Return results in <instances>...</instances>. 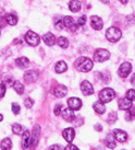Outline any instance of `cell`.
Segmentation results:
<instances>
[{"label":"cell","instance_id":"7a4b0ae2","mask_svg":"<svg viewBox=\"0 0 135 150\" xmlns=\"http://www.w3.org/2000/svg\"><path fill=\"white\" fill-rule=\"evenodd\" d=\"M115 92L110 88H105L99 92V101H101L102 103H108L115 99Z\"/></svg>","mask_w":135,"mask_h":150},{"label":"cell","instance_id":"484cf974","mask_svg":"<svg viewBox=\"0 0 135 150\" xmlns=\"http://www.w3.org/2000/svg\"><path fill=\"white\" fill-rule=\"evenodd\" d=\"M6 21H7V23H9L10 25H15L17 23V18L15 14L10 13V14H7V17H6Z\"/></svg>","mask_w":135,"mask_h":150},{"label":"cell","instance_id":"ac0fdd59","mask_svg":"<svg viewBox=\"0 0 135 150\" xmlns=\"http://www.w3.org/2000/svg\"><path fill=\"white\" fill-rule=\"evenodd\" d=\"M43 41L45 42L46 45L52 46L53 44H55V42H56V38H55V35H53L52 33L48 32V33H46L45 35L43 36Z\"/></svg>","mask_w":135,"mask_h":150},{"label":"cell","instance_id":"836d02e7","mask_svg":"<svg viewBox=\"0 0 135 150\" xmlns=\"http://www.w3.org/2000/svg\"><path fill=\"white\" fill-rule=\"evenodd\" d=\"M115 121H117V114H115V113L109 114V116H108V123H109V124H113Z\"/></svg>","mask_w":135,"mask_h":150},{"label":"cell","instance_id":"4dcf8cb0","mask_svg":"<svg viewBox=\"0 0 135 150\" xmlns=\"http://www.w3.org/2000/svg\"><path fill=\"white\" fill-rule=\"evenodd\" d=\"M55 25H56V29L59 30V31L63 30V28H64L63 20H62V19H57V20H56V23H55Z\"/></svg>","mask_w":135,"mask_h":150},{"label":"cell","instance_id":"30bf717a","mask_svg":"<svg viewBox=\"0 0 135 150\" xmlns=\"http://www.w3.org/2000/svg\"><path fill=\"white\" fill-rule=\"evenodd\" d=\"M68 105L71 110L73 111H76V110H80L81 106H82V101L78 99V98H71L68 100Z\"/></svg>","mask_w":135,"mask_h":150},{"label":"cell","instance_id":"f1b7e54d","mask_svg":"<svg viewBox=\"0 0 135 150\" xmlns=\"http://www.w3.org/2000/svg\"><path fill=\"white\" fill-rule=\"evenodd\" d=\"M57 42H58V45L60 46V47H62V48H66L69 46V41L66 38H63V36L58 38Z\"/></svg>","mask_w":135,"mask_h":150},{"label":"cell","instance_id":"f546056e","mask_svg":"<svg viewBox=\"0 0 135 150\" xmlns=\"http://www.w3.org/2000/svg\"><path fill=\"white\" fill-rule=\"evenodd\" d=\"M12 132L15 134V135H21V134H23V127H22L20 124H13Z\"/></svg>","mask_w":135,"mask_h":150},{"label":"cell","instance_id":"ba28073f","mask_svg":"<svg viewBox=\"0 0 135 150\" xmlns=\"http://www.w3.org/2000/svg\"><path fill=\"white\" fill-rule=\"evenodd\" d=\"M81 91L84 96H90L94 93V88L92 86L90 81L87 80H84L82 83H81Z\"/></svg>","mask_w":135,"mask_h":150},{"label":"cell","instance_id":"5bb4252c","mask_svg":"<svg viewBox=\"0 0 135 150\" xmlns=\"http://www.w3.org/2000/svg\"><path fill=\"white\" fill-rule=\"evenodd\" d=\"M132 108V101L129 100L127 98H122L119 100V108L122 111H127Z\"/></svg>","mask_w":135,"mask_h":150},{"label":"cell","instance_id":"8d00e7d4","mask_svg":"<svg viewBox=\"0 0 135 150\" xmlns=\"http://www.w3.org/2000/svg\"><path fill=\"white\" fill-rule=\"evenodd\" d=\"M12 112L14 113V114H19V112H20V105L17 104V103H13L12 104Z\"/></svg>","mask_w":135,"mask_h":150},{"label":"cell","instance_id":"d6a6232c","mask_svg":"<svg viewBox=\"0 0 135 150\" xmlns=\"http://www.w3.org/2000/svg\"><path fill=\"white\" fill-rule=\"evenodd\" d=\"M127 98L129 99V100L135 101V90L134 89H130V90L127 92Z\"/></svg>","mask_w":135,"mask_h":150},{"label":"cell","instance_id":"603a6c76","mask_svg":"<svg viewBox=\"0 0 135 150\" xmlns=\"http://www.w3.org/2000/svg\"><path fill=\"white\" fill-rule=\"evenodd\" d=\"M15 64H17V67L20 68H26V67L29 65V60L26 57H20L15 60Z\"/></svg>","mask_w":135,"mask_h":150},{"label":"cell","instance_id":"74e56055","mask_svg":"<svg viewBox=\"0 0 135 150\" xmlns=\"http://www.w3.org/2000/svg\"><path fill=\"white\" fill-rule=\"evenodd\" d=\"M61 110H62V106L60 104H57L56 105V108L53 110V113L56 114V115H59L60 113H61Z\"/></svg>","mask_w":135,"mask_h":150},{"label":"cell","instance_id":"277c9868","mask_svg":"<svg viewBox=\"0 0 135 150\" xmlns=\"http://www.w3.org/2000/svg\"><path fill=\"white\" fill-rule=\"evenodd\" d=\"M109 57H110V53L107 50H104V48L97 50L94 54V59L97 63H104V62L108 60Z\"/></svg>","mask_w":135,"mask_h":150},{"label":"cell","instance_id":"4316f807","mask_svg":"<svg viewBox=\"0 0 135 150\" xmlns=\"http://www.w3.org/2000/svg\"><path fill=\"white\" fill-rule=\"evenodd\" d=\"M13 88H14V90H15L19 94H23V93H24V86L21 83L20 81H14V82H13Z\"/></svg>","mask_w":135,"mask_h":150},{"label":"cell","instance_id":"681fc988","mask_svg":"<svg viewBox=\"0 0 135 150\" xmlns=\"http://www.w3.org/2000/svg\"><path fill=\"white\" fill-rule=\"evenodd\" d=\"M95 150H104V149H101V147H99V148H96Z\"/></svg>","mask_w":135,"mask_h":150},{"label":"cell","instance_id":"52a82bcc","mask_svg":"<svg viewBox=\"0 0 135 150\" xmlns=\"http://www.w3.org/2000/svg\"><path fill=\"white\" fill-rule=\"evenodd\" d=\"M131 70H132V65L130 63L125 62V63H123L121 66L119 67L118 74L121 78H127V76L130 75Z\"/></svg>","mask_w":135,"mask_h":150},{"label":"cell","instance_id":"bcb514c9","mask_svg":"<svg viewBox=\"0 0 135 150\" xmlns=\"http://www.w3.org/2000/svg\"><path fill=\"white\" fill-rule=\"evenodd\" d=\"M119 1H120L121 4H127V1H129V0H119Z\"/></svg>","mask_w":135,"mask_h":150},{"label":"cell","instance_id":"e575fe53","mask_svg":"<svg viewBox=\"0 0 135 150\" xmlns=\"http://www.w3.org/2000/svg\"><path fill=\"white\" fill-rule=\"evenodd\" d=\"M33 104H34L33 99H31V98H27V99H25V101H24L25 108H32V106H33Z\"/></svg>","mask_w":135,"mask_h":150},{"label":"cell","instance_id":"83f0119b","mask_svg":"<svg viewBox=\"0 0 135 150\" xmlns=\"http://www.w3.org/2000/svg\"><path fill=\"white\" fill-rule=\"evenodd\" d=\"M135 117V108H131L127 110V114H125V120L127 121H132Z\"/></svg>","mask_w":135,"mask_h":150},{"label":"cell","instance_id":"5b68a950","mask_svg":"<svg viewBox=\"0 0 135 150\" xmlns=\"http://www.w3.org/2000/svg\"><path fill=\"white\" fill-rule=\"evenodd\" d=\"M25 41H26V43H27L29 45L37 46L39 44L41 38H39V35H37L35 32L29 31V32H26V34H25Z\"/></svg>","mask_w":135,"mask_h":150},{"label":"cell","instance_id":"8992f818","mask_svg":"<svg viewBox=\"0 0 135 150\" xmlns=\"http://www.w3.org/2000/svg\"><path fill=\"white\" fill-rule=\"evenodd\" d=\"M39 135H41V127L39 125H35L33 128V133H32V137L29 138V145L32 148H35L38 144V139H39Z\"/></svg>","mask_w":135,"mask_h":150},{"label":"cell","instance_id":"4fadbf2b","mask_svg":"<svg viewBox=\"0 0 135 150\" xmlns=\"http://www.w3.org/2000/svg\"><path fill=\"white\" fill-rule=\"evenodd\" d=\"M113 136H115V140H118L120 142H124L127 139V133L121 130V129H115L113 130Z\"/></svg>","mask_w":135,"mask_h":150},{"label":"cell","instance_id":"ffe728a7","mask_svg":"<svg viewBox=\"0 0 135 150\" xmlns=\"http://www.w3.org/2000/svg\"><path fill=\"white\" fill-rule=\"evenodd\" d=\"M93 108H94L95 112L97 113V114H104V113L106 112V106L104 105L101 101H97V102H95L94 105H93Z\"/></svg>","mask_w":135,"mask_h":150},{"label":"cell","instance_id":"8fae6325","mask_svg":"<svg viewBox=\"0 0 135 150\" xmlns=\"http://www.w3.org/2000/svg\"><path fill=\"white\" fill-rule=\"evenodd\" d=\"M90 25L94 30H101L102 25H104V22L99 17L97 16H93L90 18Z\"/></svg>","mask_w":135,"mask_h":150},{"label":"cell","instance_id":"d6986e66","mask_svg":"<svg viewBox=\"0 0 135 150\" xmlns=\"http://www.w3.org/2000/svg\"><path fill=\"white\" fill-rule=\"evenodd\" d=\"M29 138H31V135H29V130L23 132V135H22V148H23V149H27V148H29Z\"/></svg>","mask_w":135,"mask_h":150},{"label":"cell","instance_id":"f6af8a7d","mask_svg":"<svg viewBox=\"0 0 135 150\" xmlns=\"http://www.w3.org/2000/svg\"><path fill=\"white\" fill-rule=\"evenodd\" d=\"M95 128L97 129V130H101L102 127H101V125H98V124H97V125H95Z\"/></svg>","mask_w":135,"mask_h":150},{"label":"cell","instance_id":"f35d334b","mask_svg":"<svg viewBox=\"0 0 135 150\" xmlns=\"http://www.w3.org/2000/svg\"><path fill=\"white\" fill-rule=\"evenodd\" d=\"M6 93V86L3 83H0V99L4 96Z\"/></svg>","mask_w":135,"mask_h":150},{"label":"cell","instance_id":"d4e9b609","mask_svg":"<svg viewBox=\"0 0 135 150\" xmlns=\"http://www.w3.org/2000/svg\"><path fill=\"white\" fill-rule=\"evenodd\" d=\"M0 147L2 150H10L12 148V142L10 138H4L3 140L0 144Z\"/></svg>","mask_w":135,"mask_h":150},{"label":"cell","instance_id":"ee69618b","mask_svg":"<svg viewBox=\"0 0 135 150\" xmlns=\"http://www.w3.org/2000/svg\"><path fill=\"white\" fill-rule=\"evenodd\" d=\"M131 83L135 87V74H134L133 76H132V78H131Z\"/></svg>","mask_w":135,"mask_h":150},{"label":"cell","instance_id":"7dc6e473","mask_svg":"<svg viewBox=\"0 0 135 150\" xmlns=\"http://www.w3.org/2000/svg\"><path fill=\"white\" fill-rule=\"evenodd\" d=\"M100 1H101L102 4H108L109 2V0H100Z\"/></svg>","mask_w":135,"mask_h":150},{"label":"cell","instance_id":"c3c4849f","mask_svg":"<svg viewBox=\"0 0 135 150\" xmlns=\"http://www.w3.org/2000/svg\"><path fill=\"white\" fill-rule=\"evenodd\" d=\"M2 120H3V117H2V115H1V114H0V122L2 121Z\"/></svg>","mask_w":135,"mask_h":150},{"label":"cell","instance_id":"d590c367","mask_svg":"<svg viewBox=\"0 0 135 150\" xmlns=\"http://www.w3.org/2000/svg\"><path fill=\"white\" fill-rule=\"evenodd\" d=\"M127 23L129 25L135 24V16H127Z\"/></svg>","mask_w":135,"mask_h":150},{"label":"cell","instance_id":"7c38bea8","mask_svg":"<svg viewBox=\"0 0 135 150\" xmlns=\"http://www.w3.org/2000/svg\"><path fill=\"white\" fill-rule=\"evenodd\" d=\"M62 136L68 142H72L74 137H75V132L73 128H66L62 133Z\"/></svg>","mask_w":135,"mask_h":150},{"label":"cell","instance_id":"1f68e13d","mask_svg":"<svg viewBox=\"0 0 135 150\" xmlns=\"http://www.w3.org/2000/svg\"><path fill=\"white\" fill-rule=\"evenodd\" d=\"M3 82L6 84H8V86H12L13 84V78L9 75H4L3 76Z\"/></svg>","mask_w":135,"mask_h":150},{"label":"cell","instance_id":"44dd1931","mask_svg":"<svg viewBox=\"0 0 135 150\" xmlns=\"http://www.w3.org/2000/svg\"><path fill=\"white\" fill-rule=\"evenodd\" d=\"M106 144L108 148L110 149H115V138L113 136V134H108L106 137Z\"/></svg>","mask_w":135,"mask_h":150},{"label":"cell","instance_id":"7402d4cb","mask_svg":"<svg viewBox=\"0 0 135 150\" xmlns=\"http://www.w3.org/2000/svg\"><path fill=\"white\" fill-rule=\"evenodd\" d=\"M81 6H82L81 1H78V0H71L69 4V8L72 12H78V10L81 9Z\"/></svg>","mask_w":135,"mask_h":150},{"label":"cell","instance_id":"e0dca14e","mask_svg":"<svg viewBox=\"0 0 135 150\" xmlns=\"http://www.w3.org/2000/svg\"><path fill=\"white\" fill-rule=\"evenodd\" d=\"M62 115V117L68 122H72L75 118V114H74L73 110H71V108H66V110H63L62 113H60Z\"/></svg>","mask_w":135,"mask_h":150},{"label":"cell","instance_id":"9a60e30c","mask_svg":"<svg viewBox=\"0 0 135 150\" xmlns=\"http://www.w3.org/2000/svg\"><path fill=\"white\" fill-rule=\"evenodd\" d=\"M63 24H64V26H66L68 29L70 30V31H72V32H75L76 31V24L74 23L73 19L71 17H64V19H63Z\"/></svg>","mask_w":135,"mask_h":150},{"label":"cell","instance_id":"7bdbcfd3","mask_svg":"<svg viewBox=\"0 0 135 150\" xmlns=\"http://www.w3.org/2000/svg\"><path fill=\"white\" fill-rule=\"evenodd\" d=\"M7 24V21H6V18L0 17V28H3Z\"/></svg>","mask_w":135,"mask_h":150},{"label":"cell","instance_id":"3957f363","mask_svg":"<svg viewBox=\"0 0 135 150\" xmlns=\"http://www.w3.org/2000/svg\"><path fill=\"white\" fill-rule=\"evenodd\" d=\"M121 35H122L121 31H120L118 28H115V26H111V28H109V29L107 30V32H106L107 40H108L109 42H111V43L118 42L119 40L121 38Z\"/></svg>","mask_w":135,"mask_h":150},{"label":"cell","instance_id":"6da1fadb","mask_svg":"<svg viewBox=\"0 0 135 150\" xmlns=\"http://www.w3.org/2000/svg\"><path fill=\"white\" fill-rule=\"evenodd\" d=\"M75 67L82 72H88L93 68V62L87 57H80L75 63Z\"/></svg>","mask_w":135,"mask_h":150},{"label":"cell","instance_id":"b9f144b4","mask_svg":"<svg viewBox=\"0 0 135 150\" xmlns=\"http://www.w3.org/2000/svg\"><path fill=\"white\" fill-rule=\"evenodd\" d=\"M49 150H64V149H63L61 146H59V145H52V146L49 148Z\"/></svg>","mask_w":135,"mask_h":150},{"label":"cell","instance_id":"2e32d148","mask_svg":"<svg viewBox=\"0 0 135 150\" xmlns=\"http://www.w3.org/2000/svg\"><path fill=\"white\" fill-rule=\"evenodd\" d=\"M66 93H68V89L64 86H57L53 89V94L57 98H63L66 96Z\"/></svg>","mask_w":135,"mask_h":150},{"label":"cell","instance_id":"9c48e42d","mask_svg":"<svg viewBox=\"0 0 135 150\" xmlns=\"http://www.w3.org/2000/svg\"><path fill=\"white\" fill-rule=\"evenodd\" d=\"M38 79V74L35 70H27L24 74V80L26 83H33Z\"/></svg>","mask_w":135,"mask_h":150},{"label":"cell","instance_id":"ab89813d","mask_svg":"<svg viewBox=\"0 0 135 150\" xmlns=\"http://www.w3.org/2000/svg\"><path fill=\"white\" fill-rule=\"evenodd\" d=\"M85 22H86V17H85V16H82V17H80V19H78V24L81 26V25L85 24Z\"/></svg>","mask_w":135,"mask_h":150},{"label":"cell","instance_id":"cb8c5ba5","mask_svg":"<svg viewBox=\"0 0 135 150\" xmlns=\"http://www.w3.org/2000/svg\"><path fill=\"white\" fill-rule=\"evenodd\" d=\"M66 69H68V66H66V64L64 62H59L55 67V70H56L57 74H62V72L66 71Z\"/></svg>","mask_w":135,"mask_h":150},{"label":"cell","instance_id":"60d3db41","mask_svg":"<svg viewBox=\"0 0 135 150\" xmlns=\"http://www.w3.org/2000/svg\"><path fill=\"white\" fill-rule=\"evenodd\" d=\"M64 150H80V149H78L76 146H74V145H71V144H70V145H68V146L64 148Z\"/></svg>","mask_w":135,"mask_h":150}]
</instances>
